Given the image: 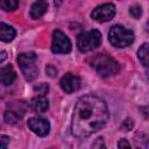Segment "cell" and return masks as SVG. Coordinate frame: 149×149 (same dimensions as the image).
Instances as JSON below:
<instances>
[{
  "label": "cell",
  "mask_w": 149,
  "mask_h": 149,
  "mask_svg": "<svg viewBox=\"0 0 149 149\" xmlns=\"http://www.w3.org/2000/svg\"><path fill=\"white\" fill-rule=\"evenodd\" d=\"M15 29L3 22L0 23V38L3 42H10L15 37Z\"/></svg>",
  "instance_id": "obj_14"
},
{
  "label": "cell",
  "mask_w": 149,
  "mask_h": 149,
  "mask_svg": "<svg viewBox=\"0 0 149 149\" xmlns=\"http://www.w3.org/2000/svg\"><path fill=\"white\" fill-rule=\"evenodd\" d=\"M146 29H147V31H149V20H148L147 23H146Z\"/></svg>",
  "instance_id": "obj_26"
},
{
  "label": "cell",
  "mask_w": 149,
  "mask_h": 149,
  "mask_svg": "<svg viewBox=\"0 0 149 149\" xmlns=\"http://www.w3.org/2000/svg\"><path fill=\"white\" fill-rule=\"evenodd\" d=\"M129 14H130L134 19H139V17L142 15V9H141L140 6L134 5V6L129 7Z\"/></svg>",
  "instance_id": "obj_17"
},
{
  "label": "cell",
  "mask_w": 149,
  "mask_h": 149,
  "mask_svg": "<svg viewBox=\"0 0 149 149\" xmlns=\"http://www.w3.org/2000/svg\"><path fill=\"white\" fill-rule=\"evenodd\" d=\"M22 115H23V112H20V111L14 108V109H7L5 112L3 118H5V121L7 123H15L22 118Z\"/></svg>",
  "instance_id": "obj_15"
},
{
  "label": "cell",
  "mask_w": 149,
  "mask_h": 149,
  "mask_svg": "<svg viewBox=\"0 0 149 149\" xmlns=\"http://www.w3.org/2000/svg\"><path fill=\"white\" fill-rule=\"evenodd\" d=\"M108 40L115 48H126L134 42V33L120 24H115L108 31Z\"/></svg>",
  "instance_id": "obj_3"
},
{
  "label": "cell",
  "mask_w": 149,
  "mask_h": 149,
  "mask_svg": "<svg viewBox=\"0 0 149 149\" xmlns=\"http://www.w3.org/2000/svg\"><path fill=\"white\" fill-rule=\"evenodd\" d=\"M19 6V1L17 0H0V7L1 9L6 10V12H12L15 10Z\"/></svg>",
  "instance_id": "obj_16"
},
{
  "label": "cell",
  "mask_w": 149,
  "mask_h": 149,
  "mask_svg": "<svg viewBox=\"0 0 149 149\" xmlns=\"http://www.w3.org/2000/svg\"><path fill=\"white\" fill-rule=\"evenodd\" d=\"M48 9V2L47 0H37L35 1L30 7V16L33 19H40Z\"/></svg>",
  "instance_id": "obj_11"
},
{
  "label": "cell",
  "mask_w": 149,
  "mask_h": 149,
  "mask_svg": "<svg viewBox=\"0 0 149 149\" xmlns=\"http://www.w3.org/2000/svg\"><path fill=\"white\" fill-rule=\"evenodd\" d=\"M115 12L116 9L113 3H104V5L95 7L93 12L91 13V16L93 20L98 22H107L114 17Z\"/></svg>",
  "instance_id": "obj_7"
},
{
  "label": "cell",
  "mask_w": 149,
  "mask_h": 149,
  "mask_svg": "<svg viewBox=\"0 0 149 149\" xmlns=\"http://www.w3.org/2000/svg\"><path fill=\"white\" fill-rule=\"evenodd\" d=\"M28 127L29 129L35 133L38 136H47L50 130V123L47 119H43L41 116H34L28 120Z\"/></svg>",
  "instance_id": "obj_8"
},
{
  "label": "cell",
  "mask_w": 149,
  "mask_h": 149,
  "mask_svg": "<svg viewBox=\"0 0 149 149\" xmlns=\"http://www.w3.org/2000/svg\"><path fill=\"white\" fill-rule=\"evenodd\" d=\"M106 102L97 95H84L77 101L71 121V132L78 139H85L100 130L108 121Z\"/></svg>",
  "instance_id": "obj_1"
},
{
  "label": "cell",
  "mask_w": 149,
  "mask_h": 149,
  "mask_svg": "<svg viewBox=\"0 0 149 149\" xmlns=\"http://www.w3.org/2000/svg\"><path fill=\"white\" fill-rule=\"evenodd\" d=\"M101 43V34L99 30L93 29L84 31L77 37V47L81 52H88L97 49Z\"/></svg>",
  "instance_id": "obj_5"
},
{
  "label": "cell",
  "mask_w": 149,
  "mask_h": 149,
  "mask_svg": "<svg viewBox=\"0 0 149 149\" xmlns=\"http://www.w3.org/2000/svg\"><path fill=\"white\" fill-rule=\"evenodd\" d=\"M5 58H6V52H5V51H2V52H1V58H0V62L2 63V62L5 61Z\"/></svg>",
  "instance_id": "obj_24"
},
{
  "label": "cell",
  "mask_w": 149,
  "mask_h": 149,
  "mask_svg": "<svg viewBox=\"0 0 149 149\" xmlns=\"http://www.w3.org/2000/svg\"><path fill=\"white\" fill-rule=\"evenodd\" d=\"M88 63L91 68L94 69L97 73L102 78L114 76L120 71V64L107 54H98L91 57Z\"/></svg>",
  "instance_id": "obj_2"
},
{
  "label": "cell",
  "mask_w": 149,
  "mask_h": 149,
  "mask_svg": "<svg viewBox=\"0 0 149 149\" xmlns=\"http://www.w3.org/2000/svg\"><path fill=\"white\" fill-rule=\"evenodd\" d=\"M54 1H55V5L59 6V5H62V3H63V1H64V0H54Z\"/></svg>",
  "instance_id": "obj_25"
},
{
  "label": "cell",
  "mask_w": 149,
  "mask_h": 149,
  "mask_svg": "<svg viewBox=\"0 0 149 149\" xmlns=\"http://www.w3.org/2000/svg\"><path fill=\"white\" fill-rule=\"evenodd\" d=\"M35 91H37L38 94H45L48 92V85L42 83L38 86H35Z\"/></svg>",
  "instance_id": "obj_18"
},
{
  "label": "cell",
  "mask_w": 149,
  "mask_h": 149,
  "mask_svg": "<svg viewBox=\"0 0 149 149\" xmlns=\"http://www.w3.org/2000/svg\"><path fill=\"white\" fill-rule=\"evenodd\" d=\"M61 87L65 93H72L80 87V79L79 77L72 74V73H66L65 76L62 77L61 81Z\"/></svg>",
  "instance_id": "obj_9"
},
{
  "label": "cell",
  "mask_w": 149,
  "mask_h": 149,
  "mask_svg": "<svg viewBox=\"0 0 149 149\" xmlns=\"http://www.w3.org/2000/svg\"><path fill=\"white\" fill-rule=\"evenodd\" d=\"M102 140H104V139L99 137V139H98V142H99V143H93V144H92V147H100V148H101V147H105V144H104Z\"/></svg>",
  "instance_id": "obj_23"
},
{
  "label": "cell",
  "mask_w": 149,
  "mask_h": 149,
  "mask_svg": "<svg viewBox=\"0 0 149 149\" xmlns=\"http://www.w3.org/2000/svg\"><path fill=\"white\" fill-rule=\"evenodd\" d=\"M45 71H47V73H48L50 77L57 76V70H56V68H54L52 65H48L47 69H45Z\"/></svg>",
  "instance_id": "obj_19"
},
{
  "label": "cell",
  "mask_w": 149,
  "mask_h": 149,
  "mask_svg": "<svg viewBox=\"0 0 149 149\" xmlns=\"http://www.w3.org/2000/svg\"><path fill=\"white\" fill-rule=\"evenodd\" d=\"M0 78H1V83L3 85L13 84V81L16 78V73H15V71H14V69H13V66L10 64L3 66L0 70Z\"/></svg>",
  "instance_id": "obj_12"
},
{
  "label": "cell",
  "mask_w": 149,
  "mask_h": 149,
  "mask_svg": "<svg viewBox=\"0 0 149 149\" xmlns=\"http://www.w3.org/2000/svg\"><path fill=\"white\" fill-rule=\"evenodd\" d=\"M137 57L141 64L147 69V73L149 77V43H144L137 50Z\"/></svg>",
  "instance_id": "obj_13"
},
{
  "label": "cell",
  "mask_w": 149,
  "mask_h": 149,
  "mask_svg": "<svg viewBox=\"0 0 149 149\" xmlns=\"http://www.w3.org/2000/svg\"><path fill=\"white\" fill-rule=\"evenodd\" d=\"M51 51L54 54H68L71 51V42L63 31L55 30L52 33Z\"/></svg>",
  "instance_id": "obj_6"
},
{
  "label": "cell",
  "mask_w": 149,
  "mask_h": 149,
  "mask_svg": "<svg viewBox=\"0 0 149 149\" xmlns=\"http://www.w3.org/2000/svg\"><path fill=\"white\" fill-rule=\"evenodd\" d=\"M1 140V148H6L7 147V143L9 142V137H7V136H5V135H1V137H0Z\"/></svg>",
  "instance_id": "obj_22"
},
{
  "label": "cell",
  "mask_w": 149,
  "mask_h": 149,
  "mask_svg": "<svg viewBox=\"0 0 149 149\" xmlns=\"http://www.w3.org/2000/svg\"><path fill=\"white\" fill-rule=\"evenodd\" d=\"M17 63L20 65L21 72L23 77L31 81L37 77L38 69H37V56L34 52H23L17 56Z\"/></svg>",
  "instance_id": "obj_4"
},
{
  "label": "cell",
  "mask_w": 149,
  "mask_h": 149,
  "mask_svg": "<svg viewBox=\"0 0 149 149\" xmlns=\"http://www.w3.org/2000/svg\"><path fill=\"white\" fill-rule=\"evenodd\" d=\"M121 127H122L125 130H130V128L133 127V120H132V119H127V120H125Z\"/></svg>",
  "instance_id": "obj_20"
},
{
  "label": "cell",
  "mask_w": 149,
  "mask_h": 149,
  "mask_svg": "<svg viewBox=\"0 0 149 149\" xmlns=\"http://www.w3.org/2000/svg\"><path fill=\"white\" fill-rule=\"evenodd\" d=\"M118 147L119 148H130V143L126 140V139H122V140H120L119 141V143H118Z\"/></svg>",
  "instance_id": "obj_21"
},
{
  "label": "cell",
  "mask_w": 149,
  "mask_h": 149,
  "mask_svg": "<svg viewBox=\"0 0 149 149\" xmlns=\"http://www.w3.org/2000/svg\"><path fill=\"white\" fill-rule=\"evenodd\" d=\"M30 105L35 112L43 113L49 108V100L47 99V97L44 94H38L37 97L31 99Z\"/></svg>",
  "instance_id": "obj_10"
}]
</instances>
